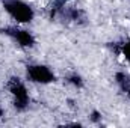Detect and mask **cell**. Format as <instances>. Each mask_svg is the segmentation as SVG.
Instances as JSON below:
<instances>
[{
	"label": "cell",
	"mask_w": 130,
	"mask_h": 128,
	"mask_svg": "<svg viewBox=\"0 0 130 128\" xmlns=\"http://www.w3.org/2000/svg\"><path fill=\"white\" fill-rule=\"evenodd\" d=\"M8 92L12 98V105L17 112H24L29 107L30 102V95L27 91L26 83L20 77H11L6 83Z\"/></svg>",
	"instance_id": "obj_2"
},
{
	"label": "cell",
	"mask_w": 130,
	"mask_h": 128,
	"mask_svg": "<svg viewBox=\"0 0 130 128\" xmlns=\"http://www.w3.org/2000/svg\"><path fill=\"white\" fill-rule=\"evenodd\" d=\"M117 53H118L126 62H130V38L118 44V47H117Z\"/></svg>",
	"instance_id": "obj_6"
},
{
	"label": "cell",
	"mask_w": 130,
	"mask_h": 128,
	"mask_svg": "<svg viewBox=\"0 0 130 128\" xmlns=\"http://www.w3.org/2000/svg\"><path fill=\"white\" fill-rule=\"evenodd\" d=\"M26 78L36 84H52L56 81V75L50 66L44 63H29L26 66Z\"/></svg>",
	"instance_id": "obj_4"
},
{
	"label": "cell",
	"mask_w": 130,
	"mask_h": 128,
	"mask_svg": "<svg viewBox=\"0 0 130 128\" xmlns=\"http://www.w3.org/2000/svg\"><path fill=\"white\" fill-rule=\"evenodd\" d=\"M115 83L118 84V88L124 94L130 95V75L129 74H126L124 71H118L115 74Z\"/></svg>",
	"instance_id": "obj_5"
},
{
	"label": "cell",
	"mask_w": 130,
	"mask_h": 128,
	"mask_svg": "<svg viewBox=\"0 0 130 128\" xmlns=\"http://www.w3.org/2000/svg\"><path fill=\"white\" fill-rule=\"evenodd\" d=\"M0 32L3 35H6L8 38H11L18 47L21 48H33L36 45V38L29 29H24L21 24H15V26H6L3 27Z\"/></svg>",
	"instance_id": "obj_3"
},
{
	"label": "cell",
	"mask_w": 130,
	"mask_h": 128,
	"mask_svg": "<svg viewBox=\"0 0 130 128\" xmlns=\"http://www.w3.org/2000/svg\"><path fill=\"white\" fill-rule=\"evenodd\" d=\"M2 5L5 12L17 24L26 26L35 20V9L24 0H3Z\"/></svg>",
	"instance_id": "obj_1"
},
{
	"label": "cell",
	"mask_w": 130,
	"mask_h": 128,
	"mask_svg": "<svg viewBox=\"0 0 130 128\" xmlns=\"http://www.w3.org/2000/svg\"><path fill=\"white\" fill-rule=\"evenodd\" d=\"M101 119V113L97 112V110H94V112H91V121L92 122H98Z\"/></svg>",
	"instance_id": "obj_8"
},
{
	"label": "cell",
	"mask_w": 130,
	"mask_h": 128,
	"mask_svg": "<svg viewBox=\"0 0 130 128\" xmlns=\"http://www.w3.org/2000/svg\"><path fill=\"white\" fill-rule=\"evenodd\" d=\"M67 83H70V84H71L73 88H76V89H82V88L85 86V81H83L82 75L77 74V72L70 74V75L67 77Z\"/></svg>",
	"instance_id": "obj_7"
},
{
	"label": "cell",
	"mask_w": 130,
	"mask_h": 128,
	"mask_svg": "<svg viewBox=\"0 0 130 128\" xmlns=\"http://www.w3.org/2000/svg\"><path fill=\"white\" fill-rule=\"evenodd\" d=\"M3 113H5V110H3V107H2V104H0V118L3 116Z\"/></svg>",
	"instance_id": "obj_9"
}]
</instances>
